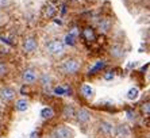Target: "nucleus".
I'll return each mask as SVG.
<instances>
[{
  "mask_svg": "<svg viewBox=\"0 0 150 138\" xmlns=\"http://www.w3.org/2000/svg\"><path fill=\"white\" fill-rule=\"evenodd\" d=\"M114 77H115L114 72H107L104 75V80H105V81H111V80H114Z\"/></svg>",
  "mask_w": 150,
  "mask_h": 138,
  "instance_id": "23",
  "label": "nucleus"
},
{
  "mask_svg": "<svg viewBox=\"0 0 150 138\" xmlns=\"http://www.w3.org/2000/svg\"><path fill=\"white\" fill-rule=\"evenodd\" d=\"M76 117H77V121H79V123L80 124H87L88 122L91 121V112H89V110H87V108H80L79 111H76Z\"/></svg>",
  "mask_w": 150,
  "mask_h": 138,
  "instance_id": "7",
  "label": "nucleus"
},
{
  "mask_svg": "<svg viewBox=\"0 0 150 138\" xmlns=\"http://www.w3.org/2000/svg\"><path fill=\"white\" fill-rule=\"evenodd\" d=\"M112 27V23L110 19H101V22L99 23V30L101 33H108Z\"/></svg>",
  "mask_w": 150,
  "mask_h": 138,
  "instance_id": "12",
  "label": "nucleus"
},
{
  "mask_svg": "<svg viewBox=\"0 0 150 138\" xmlns=\"http://www.w3.org/2000/svg\"><path fill=\"white\" fill-rule=\"evenodd\" d=\"M116 130H118V133L120 135H123V137H129L130 135V130L127 129V126H125V124H120Z\"/></svg>",
  "mask_w": 150,
  "mask_h": 138,
  "instance_id": "21",
  "label": "nucleus"
},
{
  "mask_svg": "<svg viewBox=\"0 0 150 138\" xmlns=\"http://www.w3.org/2000/svg\"><path fill=\"white\" fill-rule=\"evenodd\" d=\"M80 69H81V61L77 58H73V57L67 58L61 64V70L65 75H69V76H73V75L79 73Z\"/></svg>",
  "mask_w": 150,
  "mask_h": 138,
  "instance_id": "1",
  "label": "nucleus"
},
{
  "mask_svg": "<svg viewBox=\"0 0 150 138\" xmlns=\"http://www.w3.org/2000/svg\"><path fill=\"white\" fill-rule=\"evenodd\" d=\"M53 138H73L74 137V131L68 126H58L53 130L52 133Z\"/></svg>",
  "mask_w": 150,
  "mask_h": 138,
  "instance_id": "3",
  "label": "nucleus"
},
{
  "mask_svg": "<svg viewBox=\"0 0 150 138\" xmlns=\"http://www.w3.org/2000/svg\"><path fill=\"white\" fill-rule=\"evenodd\" d=\"M62 115L65 118H73L76 117V110H74L73 106H70V104H67L65 107H64V111H62Z\"/></svg>",
  "mask_w": 150,
  "mask_h": 138,
  "instance_id": "13",
  "label": "nucleus"
},
{
  "mask_svg": "<svg viewBox=\"0 0 150 138\" xmlns=\"http://www.w3.org/2000/svg\"><path fill=\"white\" fill-rule=\"evenodd\" d=\"M65 48L67 46L64 45V42L58 39H53L46 43V52L53 57H62L65 54Z\"/></svg>",
  "mask_w": 150,
  "mask_h": 138,
  "instance_id": "2",
  "label": "nucleus"
},
{
  "mask_svg": "<svg viewBox=\"0 0 150 138\" xmlns=\"http://www.w3.org/2000/svg\"><path fill=\"white\" fill-rule=\"evenodd\" d=\"M127 99L129 100H135L137 97H138V95H139V90L137 88V87H133V88H130L129 91H127Z\"/></svg>",
  "mask_w": 150,
  "mask_h": 138,
  "instance_id": "17",
  "label": "nucleus"
},
{
  "mask_svg": "<svg viewBox=\"0 0 150 138\" xmlns=\"http://www.w3.org/2000/svg\"><path fill=\"white\" fill-rule=\"evenodd\" d=\"M39 83H41L42 87H49L52 84V76L47 75V73H43L41 76V79H39Z\"/></svg>",
  "mask_w": 150,
  "mask_h": 138,
  "instance_id": "18",
  "label": "nucleus"
},
{
  "mask_svg": "<svg viewBox=\"0 0 150 138\" xmlns=\"http://www.w3.org/2000/svg\"><path fill=\"white\" fill-rule=\"evenodd\" d=\"M83 34H84V37H85V39H87V41H95V38H96L95 31L92 30V28H89V27L85 28V30L83 31Z\"/></svg>",
  "mask_w": 150,
  "mask_h": 138,
  "instance_id": "19",
  "label": "nucleus"
},
{
  "mask_svg": "<svg viewBox=\"0 0 150 138\" xmlns=\"http://www.w3.org/2000/svg\"><path fill=\"white\" fill-rule=\"evenodd\" d=\"M8 73V65L4 61H0V77H4Z\"/></svg>",
  "mask_w": 150,
  "mask_h": 138,
  "instance_id": "22",
  "label": "nucleus"
},
{
  "mask_svg": "<svg viewBox=\"0 0 150 138\" xmlns=\"http://www.w3.org/2000/svg\"><path fill=\"white\" fill-rule=\"evenodd\" d=\"M80 92L81 95H83L84 99H87V100H92L95 96V90H93V87L89 85V84H83L80 88Z\"/></svg>",
  "mask_w": 150,
  "mask_h": 138,
  "instance_id": "8",
  "label": "nucleus"
},
{
  "mask_svg": "<svg viewBox=\"0 0 150 138\" xmlns=\"http://www.w3.org/2000/svg\"><path fill=\"white\" fill-rule=\"evenodd\" d=\"M99 129H100V131L104 135H111V134H114V133H115V127H114V124H112L111 122H107V121L100 122Z\"/></svg>",
  "mask_w": 150,
  "mask_h": 138,
  "instance_id": "9",
  "label": "nucleus"
},
{
  "mask_svg": "<svg viewBox=\"0 0 150 138\" xmlns=\"http://www.w3.org/2000/svg\"><path fill=\"white\" fill-rule=\"evenodd\" d=\"M64 45H65V46H74V45H76V37H74L73 33H69V34L65 35Z\"/></svg>",
  "mask_w": 150,
  "mask_h": 138,
  "instance_id": "14",
  "label": "nucleus"
},
{
  "mask_svg": "<svg viewBox=\"0 0 150 138\" xmlns=\"http://www.w3.org/2000/svg\"><path fill=\"white\" fill-rule=\"evenodd\" d=\"M30 138H38V133H37V131H34V133H31V135H30Z\"/></svg>",
  "mask_w": 150,
  "mask_h": 138,
  "instance_id": "25",
  "label": "nucleus"
},
{
  "mask_svg": "<svg viewBox=\"0 0 150 138\" xmlns=\"http://www.w3.org/2000/svg\"><path fill=\"white\" fill-rule=\"evenodd\" d=\"M149 106H150L149 102H146V103H145V104L142 106V111H143V112H145L146 115H149V114H150V107H149Z\"/></svg>",
  "mask_w": 150,
  "mask_h": 138,
  "instance_id": "24",
  "label": "nucleus"
},
{
  "mask_svg": "<svg viewBox=\"0 0 150 138\" xmlns=\"http://www.w3.org/2000/svg\"><path fill=\"white\" fill-rule=\"evenodd\" d=\"M41 117L43 118V119H50V118L54 117V111H53L52 107H45V108H42Z\"/></svg>",
  "mask_w": 150,
  "mask_h": 138,
  "instance_id": "16",
  "label": "nucleus"
},
{
  "mask_svg": "<svg viewBox=\"0 0 150 138\" xmlns=\"http://www.w3.org/2000/svg\"><path fill=\"white\" fill-rule=\"evenodd\" d=\"M73 1H76V0H73Z\"/></svg>",
  "mask_w": 150,
  "mask_h": 138,
  "instance_id": "26",
  "label": "nucleus"
},
{
  "mask_svg": "<svg viewBox=\"0 0 150 138\" xmlns=\"http://www.w3.org/2000/svg\"><path fill=\"white\" fill-rule=\"evenodd\" d=\"M37 46H38V42H37V38H35L34 35L26 37L25 41H23V52L26 54H31V53L35 52Z\"/></svg>",
  "mask_w": 150,
  "mask_h": 138,
  "instance_id": "5",
  "label": "nucleus"
},
{
  "mask_svg": "<svg viewBox=\"0 0 150 138\" xmlns=\"http://www.w3.org/2000/svg\"><path fill=\"white\" fill-rule=\"evenodd\" d=\"M56 12H57V8L54 7V6H52V4H47V6H46V8H45V16L53 18Z\"/></svg>",
  "mask_w": 150,
  "mask_h": 138,
  "instance_id": "20",
  "label": "nucleus"
},
{
  "mask_svg": "<svg viewBox=\"0 0 150 138\" xmlns=\"http://www.w3.org/2000/svg\"><path fill=\"white\" fill-rule=\"evenodd\" d=\"M38 79H39V75L34 68H27L22 73V81L25 84H34Z\"/></svg>",
  "mask_w": 150,
  "mask_h": 138,
  "instance_id": "4",
  "label": "nucleus"
},
{
  "mask_svg": "<svg viewBox=\"0 0 150 138\" xmlns=\"http://www.w3.org/2000/svg\"><path fill=\"white\" fill-rule=\"evenodd\" d=\"M15 108H16L19 112H25V111L28 110V100L22 97V99H18L15 102Z\"/></svg>",
  "mask_w": 150,
  "mask_h": 138,
  "instance_id": "10",
  "label": "nucleus"
},
{
  "mask_svg": "<svg viewBox=\"0 0 150 138\" xmlns=\"http://www.w3.org/2000/svg\"><path fill=\"white\" fill-rule=\"evenodd\" d=\"M104 66H105V61H104V60H101V61H98L93 66H92L91 69H89V75H95L96 72L101 70V69L104 68Z\"/></svg>",
  "mask_w": 150,
  "mask_h": 138,
  "instance_id": "15",
  "label": "nucleus"
},
{
  "mask_svg": "<svg viewBox=\"0 0 150 138\" xmlns=\"http://www.w3.org/2000/svg\"><path fill=\"white\" fill-rule=\"evenodd\" d=\"M110 53H111V55L114 57V58L119 60V58H122L123 55H125V49H123L120 45H115V46H112L111 48Z\"/></svg>",
  "mask_w": 150,
  "mask_h": 138,
  "instance_id": "11",
  "label": "nucleus"
},
{
  "mask_svg": "<svg viewBox=\"0 0 150 138\" xmlns=\"http://www.w3.org/2000/svg\"><path fill=\"white\" fill-rule=\"evenodd\" d=\"M16 96V92H15L14 88H11V87H4L0 90V99L8 103V102H12Z\"/></svg>",
  "mask_w": 150,
  "mask_h": 138,
  "instance_id": "6",
  "label": "nucleus"
}]
</instances>
